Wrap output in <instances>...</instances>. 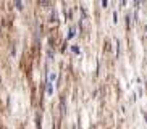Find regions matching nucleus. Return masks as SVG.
I'll use <instances>...</instances> for the list:
<instances>
[{
	"label": "nucleus",
	"instance_id": "obj_4",
	"mask_svg": "<svg viewBox=\"0 0 147 129\" xmlns=\"http://www.w3.org/2000/svg\"><path fill=\"white\" fill-rule=\"evenodd\" d=\"M71 50H73L74 53H79V47H71Z\"/></svg>",
	"mask_w": 147,
	"mask_h": 129
},
{
	"label": "nucleus",
	"instance_id": "obj_3",
	"mask_svg": "<svg viewBox=\"0 0 147 129\" xmlns=\"http://www.w3.org/2000/svg\"><path fill=\"white\" fill-rule=\"evenodd\" d=\"M49 81H50V82H53V81H55V74H50V77H49Z\"/></svg>",
	"mask_w": 147,
	"mask_h": 129
},
{
	"label": "nucleus",
	"instance_id": "obj_2",
	"mask_svg": "<svg viewBox=\"0 0 147 129\" xmlns=\"http://www.w3.org/2000/svg\"><path fill=\"white\" fill-rule=\"evenodd\" d=\"M53 92V87H52V82H49L47 84V94H52Z\"/></svg>",
	"mask_w": 147,
	"mask_h": 129
},
{
	"label": "nucleus",
	"instance_id": "obj_1",
	"mask_svg": "<svg viewBox=\"0 0 147 129\" xmlns=\"http://www.w3.org/2000/svg\"><path fill=\"white\" fill-rule=\"evenodd\" d=\"M15 5H16L18 10H23V5H21V0H15Z\"/></svg>",
	"mask_w": 147,
	"mask_h": 129
}]
</instances>
